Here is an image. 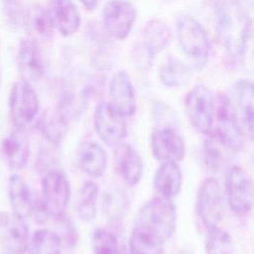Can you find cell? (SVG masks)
Masks as SVG:
<instances>
[{"label":"cell","mask_w":254,"mask_h":254,"mask_svg":"<svg viewBox=\"0 0 254 254\" xmlns=\"http://www.w3.org/2000/svg\"><path fill=\"white\" fill-rule=\"evenodd\" d=\"M30 153V142L23 129L16 128L2 139L1 154L9 170H23L28 165Z\"/></svg>","instance_id":"cell-17"},{"label":"cell","mask_w":254,"mask_h":254,"mask_svg":"<svg viewBox=\"0 0 254 254\" xmlns=\"http://www.w3.org/2000/svg\"><path fill=\"white\" fill-rule=\"evenodd\" d=\"M160 80L170 88L187 86L191 80L190 68L179 59L170 56L161 67Z\"/></svg>","instance_id":"cell-26"},{"label":"cell","mask_w":254,"mask_h":254,"mask_svg":"<svg viewBox=\"0 0 254 254\" xmlns=\"http://www.w3.org/2000/svg\"><path fill=\"white\" fill-rule=\"evenodd\" d=\"M224 197L230 209L239 216L247 215L253 205V183L241 166H232L225 178Z\"/></svg>","instance_id":"cell-9"},{"label":"cell","mask_w":254,"mask_h":254,"mask_svg":"<svg viewBox=\"0 0 254 254\" xmlns=\"http://www.w3.org/2000/svg\"><path fill=\"white\" fill-rule=\"evenodd\" d=\"M54 28L64 37L72 36L80 26V14L72 0H54L49 9Z\"/></svg>","instance_id":"cell-21"},{"label":"cell","mask_w":254,"mask_h":254,"mask_svg":"<svg viewBox=\"0 0 254 254\" xmlns=\"http://www.w3.org/2000/svg\"><path fill=\"white\" fill-rule=\"evenodd\" d=\"M227 150L240 151L244 144V132L234 104L225 93L219 92L215 102V113L211 134Z\"/></svg>","instance_id":"cell-4"},{"label":"cell","mask_w":254,"mask_h":254,"mask_svg":"<svg viewBox=\"0 0 254 254\" xmlns=\"http://www.w3.org/2000/svg\"><path fill=\"white\" fill-rule=\"evenodd\" d=\"M177 207L172 199L154 197L139 209L135 225L145 229L165 243L177 227Z\"/></svg>","instance_id":"cell-2"},{"label":"cell","mask_w":254,"mask_h":254,"mask_svg":"<svg viewBox=\"0 0 254 254\" xmlns=\"http://www.w3.org/2000/svg\"><path fill=\"white\" fill-rule=\"evenodd\" d=\"M17 64L22 78L30 82L40 80L48 70L47 57L34 39H24L19 44Z\"/></svg>","instance_id":"cell-13"},{"label":"cell","mask_w":254,"mask_h":254,"mask_svg":"<svg viewBox=\"0 0 254 254\" xmlns=\"http://www.w3.org/2000/svg\"><path fill=\"white\" fill-rule=\"evenodd\" d=\"M178 254H193L190 249H182Z\"/></svg>","instance_id":"cell-36"},{"label":"cell","mask_w":254,"mask_h":254,"mask_svg":"<svg viewBox=\"0 0 254 254\" xmlns=\"http://www.w3.org/2000/svg\"><path fill=\"white\" fill-rule=\"evenodd\" d=\"M25 26L34 37V40H50L53 36L54 25L49 12V9L36 7L27 11L25 18Z\"/></svg>","instance_id":"cell-28"},{"label":"cell","mask_w":254,"mask_h":254,"mask_svg":"<svg viewBox=\"0 0 254 254\" xmlns=\"http://www.w3.org/2000/svg\"><path fill=\"white\" fill-rule=\"evenodd\" d=\"M5 254H24V253H16V252H5Z\"/></svg>","instance_id":"cell-37"},{"label":"cell","mask_w":254,"mask_h":254,"mask_svg":"<svg viewBox=\"0 0 254 254\" xmlns=\"http://www.w3.org/2000/svg\"><path fill=\"white\" fill-rule=\"evenodd\" d=\"M7 193L12 213L25 219L32 216L36 200L30 186L21 176L13 174L9 177Z\"/></svg>","instance_id":"cell-20"},{"label":"cell","mask_w":254,"mask_h":254,"mask_svg":"<svg viewBox=\"0 0 254 254\" xmlns=\"http://www.w3.org/2000/svg\"><path fill=\"white\" fill-rule=\"evenodd\" d=\"M80 2L87 10H93L98 6L99 0H80Z\"/></svg>","instance_id":"cell-35"},{"label":"cell","mask_w":254,"mask_h":254,"mask_svg":"<svg viewBox=\"0 0 254 254\" xmlns=\"http://www.w3.org/2000/svg\"><path fill=\"white\" fill-rule=\"evenodd\" d=\"M185 107L193 128L201 134L210 135L215 113V99L211 90L203 84L194 85L186 95Z\"/></svg>","instance_id":"cell-6"},{"label":"cell","mask_w":254,"mask_h":254,"mask_svg":"<svg viewBox=\"0 0 254 254\" xmlns=\"http://www.w3.org/2000/svg\"><path fill=\"white\" fill-rule=\"evenodd\" d=\"M126 118L117 113L108 102H99L93 113V126L97 136L107 145L115 146L127 136Z\"/></svg>","instance_id":"cell-10"},{"label":"cell","mask_w":254,"mask_h":254,"mask_svg":"<svg viewBox=\"0 0 254 254\" xmlns=\"http://www.w3.org/2000/svg\"><path fill=\"white\" fill-rule=\"evenodd\" d=\"M76 162L83 174L91 179H98L106 172L108 156L100 144L84 141L77 148Z\"/></svg>","instance_id":"cell-19"},{"label":"cell","mask_w":254,"mask_h":254,"mask_svg":"<svg viewBox=\"0 0 254 254\" xmlns=\"http://www.w3.org/2000/svg\"><path fill=\"white\" fill-rule=\"evenodd\" d=\"M63 241L60 234L50 228H40L29 237L28 254H62Z\"/></svg>","instance_id":"cell-25"},{"label":"cell","mask_w":254,"mask_h":254,"mask_svg":"<svg viewBox=\"0 0 254 254\" xmlns=\"http://www.w3.org/2000/svg\"><path fill=\"white\" fill-rule=\"evenodd\" d=\"M150 145L154 158L160 163H179L186 155L185 140L175 128L162 127L155 130Z\"/></svg>","instance_id":"cell-11"},{"label":"cell","mask_w":254,"mask_h":254,"mask_svg":"<svg viewBox=\"0 0 254 254\" xmlns=\"http://www.w3.org/2000/svg\"><path fill=\"white\" fill-rule=\"evenodd\" d=\"M118 194L119 193L115 191L106 192L104 197V202H103L106 213L109 215L110 219H113V220L119 219L121 211L123 210V205L125 203L122 196Z\"/></svg>","instance_id":"cell-33"},{"label":"cell","mask_w":254,"mask_h":254,"mask_svg":"<svg viewBox=\"0 0 254 254\" xmlns=\"http://www.w3.org/2000/svg\"><path fill=\"white\" fill-rule=\"evenodd\" d=\"M93 254H120L116 236L106 228H96L91 237Z\"/></svg>","instance_id":"cell-31"},{"label":"cell","mask_w":254,"mask_h":254,"mask_svg":"<svg viewBox=\"0 0 254 254\" xmlns=\"http://www.w3.org/2000/svg\"><path fill=\"white\" fill-rule=\"evenodd\" d=\"M129 254H164L165 242L134 224L129 238Z\"/></svg>","instance_id":"cell-27"},{"label":"cell","mask_w":254,"mask_h":254,"mask_svg":"<svg viewBox=\"0 0 254 254\" xmlns=\"http://www.w3.org/2000/svg\"><path fill=\"white\" fill-rule=\"evenodd\" d=\"M57 220L60 221V225L62 226V229H63L62 230L63 237H61L62 241L64 239L67 245L69 246L74 245L77 240V232L72 222L65 215L57 218Z\"/></svg>","instance_id":"cell-34"},{"label":"cell","mask_w":254,"mask_h":254,"mask_svg":"<svg viewBox=\"0 0 254 254\" xmlns=\"http://www.w3.org/2000/svg\"><path fill=\"white\" fill-rule=\"evenodd\" d=\"M40 101L32 83L24 78L14 82L9 95V113L17 129H25L36 119Z\"/></svg>","instance_id":"cell-7"},{"label":"cell","mask_w":254,"mask_h":254,"mask_svg":"<svg viewBox=\"0 0 254 254\" xmlns=\"http://www.w3.org/2000/svg\"><path fill=\"white\" fill-rule=\"evenodd\" d=\"M153 186L159 196L172 199L177 196L183 186V173L178 163H161L156 170Z\"/></svg>","instance_id":"cell-22"},{"label":"cell","mask_w":254,"mask_h":254,"mask_svg":"<svg viewBox=\"0 0 254 254\" xmlns=\"http://www.w3.org/2000/svg\"><path fill=\"white\" fill-rule=\"evenodd\" d=\"M205 230L204 247L206 254H234V241L225 229L217 225Z\"/></svg>","instance_id":"cell-29"},{"label":"cell","mask_w":254,"mask_h":254,"mask_svg":"<svg viewBox=\"0 0 254 254\" xmlns=\"http://www.w3.org/2000/svg\"><path fill=\"white\" fill-rule=\"evenodd\" d=\"M0 85H1V74H0Z\"/></svg>","instance_id":"cell-38"},{"label":"cell","mask_w":254,"mask_h":254,"mask_svg":"<svg viewBox=\"0 0 254 254\" xmlns=\"http://www.w3.org/2000/svg\"><path fill=\"white\" fill-rule=\"evenodd\" d=\"M69 198L70 183L66 173L58 167L45 171L40 202L48 215L56 219L65 215Z\"/></svg>","instance_id":"cell-5"},{"label":"cell","mask_w":254,"mask_h":254,"mask_svg":"<svg viewBox=\"0 0 254 254\" xmlns=\"http://www.w3.org/2000/svg\"><path fill=\"white\" fill-rule=\"evenodd\" d=\"M227 150L214 136L209 135L202 144V160L205 168L213 173H217L224 161V151Z\"/></svg>","instance_id":"cell-30"},{"label":"cell","mask_w":254,"mask_h":254,"mask_svg":"<svg viewBox=\"0 0 254 254\" xmlns=\"http://www.w3.org/2000/svg\"><path fill=\"white\" fill-rule=\"evenodd\" d=\"M113 147V163L116 173L127 186H136L144 173L142 156L134 146L124 141Z\"/></svg>","instance_id":"cell-14"},{"label":"cell","mask_w":254,"mask_h":254,"mask_svg":"<svg viewBox=\"0 0 254 254\" xmlns=\"http://www.w3.org/2000/svg\"><path fill=\"white\" fill-rule=\"evenodd\" d=\"M108 104L121 116L128 118L136 112V95L132 80L124 70L113 74L108 87Z\"/></svg>","instance_id":"cell-15"},{"label":"cell","mask_w":254,"mask_h":254,"mask_svg":"<svg viewBox=\"0 0 254 254\" xmlns=\"http://www.w3.org/2000/svg\"><path fill=\"white\" fill-rule=\"evenodd\" d=\"M152 113L155 122L159 126L162 127H170L175 128L179 122V117L176 112L169 104L164 101L157 100L153 103ZM176 129V128H175Z\"/></svg>","instance_id":"cell-32"},{"label":"cell","mask_w":254,"mask_h":254,"mask_svg":"<svg viewBox=\"0 0 254 254\" xmlns=\"http://www.w3.org/2000/svg\"><path fill=\"white\" fill-rule=\"evenodd\" d=\"M177 39L184 55L196 70H201L208 62L210 43L206 31L193 17L179 16L177 19Z\"/></svg>","instance_id":"cell-3"},{"label":"cell","mask_w":254,"mask_h":254,"mask_svg":"<svg viewBox=\"0 0 254 254\" xmlns=\"http://www.w3.org/2000/svg\"><path fill=\"white\" fill-rule=\"evenodd\" d=\"M29 237V227L25 218L14 213H0V238L5 252L25 253Z\"/></svg>","instance_id":"cell-16"},{"label":"cell","mask_w":254,"mask_h":254,"mask_svg":"<svg viewBox=\"0 0 254 254\" xmlns=\"http://www.w3.org/2000/svg\"><path fill=\"white\" fill-rule=\"evenodd\" d=\"M224 192L214 178L204 179L197 190L195 210L200 224L205 228L217 226L224 210Z\"/></svg>","instance_id":"cell-8"},{"label":"cell","mask_w":254,"mask_h":254,"mask_svg":"<svg viewBox=\"0 0 254 254\" xmlns=\"http://www.w3.org/2000/svg\"><path fill=\"white\" fill-rule=\"evenodd\" d=\"M234 107L245 137L252 140L254 130V89L250 80H239L233 86Z\"/></svg>","instance_id":"cell-18"},{"label":"cell","mask_w":254,"mask_h":254,"mask_svg":"<svg viewBox=\"0 0 254 254\" xmlns=\"http://www.w3.org/2000/svg\"><path fill=\"white\" fill-rule=\"evenodd\" d=\"M99 191L98 185L91 180L81 185L76 197V212L82 221L91 222L95 219Z\"/></svg>","instance_id":"cell-24"},{"label":"cell","mask_w":254,"mask_h":254,"mask_svg":"<svg viewBox=\"0 0 254 254\" xmlns=\"http://www.w3.org/2000/svg\"><path fill=\"white\" fill-rule=\"evenodd\" d=\"M252 21L237 0H222L215 10V30L227 63L237 64L247 52Z\"/></svg>","instance_id":"cell-1"},{"label":"cell","mask_w":254,"mask_h":254,"mask_svg":"<svg viewBox=\"0 0 254 254\" xmlns=\"http://www.w3.org/2000/svg\"><path fill=\"white\" fill-rule=\"evenodd\" d=\"M143 47L155 57L164 51L171 43L172 33L170 28L161 20H150L143 29Z\"/></svg>","instance_id":"cell-23"},{"label":"cell","mask_w":254,"mask_h":254,"mask_svg":"<svg viewBox=\"0 0 254 254\" xmlns=\"http://www.w3.org/2000/svg\"><path fill=\"white\" fill-rule=\"evenodd\" d=\"M136 9L124 0H110L103 9V23L107 33L116 40L125 39L136 20Z\"/></svg>","instance_id":"cell-12"}]
</instances>
